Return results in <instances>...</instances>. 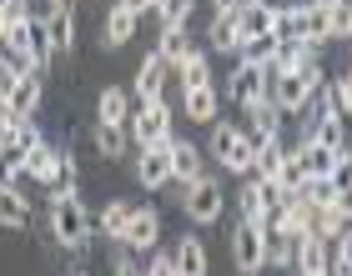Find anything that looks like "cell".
Returning a JSON list of instances; mask_svg holds the SVG:
<instances>
[{
    "mask_svg": "<svg viewBox=\"0 0 352 276\" xmlns=\"http://www.w3.org/2000/svg\"><path fill=\"white\" fill-rule=\"evenodd\" d=\"M51 236H56V246H66V251H86V246H91L96 216L86 211V201L76 196V191L51 196Z\"/></svg>",
    "mask_w": 352,
    "mask_h": 276,
    "instance_id": "6da1fadb",
    "label": "cell"
},
{
    "mask_svg": "<svg viewBox=\"0 0 352 276\" xmlns=\"http://www.w3.org/2000/svg\"><path fill=\"white\" fill-rule=\"evenodd\" d=\"M322 86H327V71H322V60H317V66L297 71V76H272V101H277L282 116H302Z\"/></svg>",
    "mask_w": 352,
    "mask_h": 276,
    "instance_id": "7a4b0ae2",
    "label": "cell"
},
{
    "mask_svg": "<svg viewBox=\"0 0 352 276\" xmlns=\"http://www.w3.org/2000/svg\"><path fill=\"white\" fill-rule=\"evenodd\" d=\"M212 161H217L221 171H232V176H252L257 146H252V136L242 131V126L217 121V126H212Z\"/></svg>",
    "mask_w": 352,
    "mask_h": 276,
    "instance_id": "3957f363",
    "label": "cell"
},
{
    "mask_svg": "<svg viewBox=\"0 0 352 276\" xmlns=\"http://www.w3.org/2000/svg\"><path fill=\"white\" fill-rule=\"evenodd\" d=\"M126 136L136 141V151H146V146H166V141H176V131H171V106H166V95H162V101H141V106L131 111V126H126Z\"/></svg>",
    "mask_w": 352,
    "mask_h": 276,
    "instance_id": "277c9868",
    "label": "cell"
},
{
    "mask_svg": "<svg viewBox=\"0 0 352 276\" xmlns=\"http://www.w3.org/2000/svg\"><path fill=\"white\" fill-rule=\"evenodd\" d=\"M232 266L236 276H262L267 266V231L252 221H236L232 226Z\"/></svg>",
    "mask_w": 352,
    "mask_h": 276,
    "instance_id": "5b68a950",
    "label": "cell"
},
{
    "mask_svg": "<svg viewBox=\"0 0 352 276\" xmlns=\"http://www.w3.org/2000/svg\"><path fill=\"white\" fill-rule=\"evenodd\" d=\"M182 211H186V221H197V226H217L221 211H227V191H221V181H217V176H201V181H191Z\"/></svg>",
    "mask_w": 352,
    "mask_h": 276,
    "instance_id": "8992f818",
    "label": "cell"
},
{
    "mask_svg": "<svg viewBox=\"0 0 352 276\" xmlns=\"http://www.w3.org/2000/svg\"><path fill=\"white\" fill-rule=\"evenodd\" d=\"M227 95H232V106H242V111L257 106V101H267V95H272V71H267V66H247V60H236Z\"/></svg>",
    "mask_w": 352,
    "mask_h": 276,
    "instance_id": "52a82bcc",
    "label": "cell"
},
{
    "mask_svg": "<svg viewBox=\"0 0 352 276\" xmlns=\"http://www.w3.org/2000/svg\"><path fill=\"white\" fill-rule=\"evenodd\" d=\"M156 241H162V216H156V206H136L121 246L126 251H156Z\"/></svg>",
    "mask_w": 352,
    "mask_h": 276,
    "instance_id": "ba28073f",
    "label": "cell"
},
{
    "mask_svg": "<svg viewBox=\"0 0 352 276\" xmlns=\"http://www.w3.org/2000/svg\"><path fill=\"white\" fill-rule=\"evenodd\" d=\"M136 181L146 191H162L166 181H176L171 176V141L166 146H146V151L136 156Z\"/></svg>",
    "mask_w": 352,
    "mask_h": 276,
    "instance_id": "9c48e42d",
    "label": "cell"
},
{
    "mask_svg": "<svg viewBox=\"0 0 352 276\" xmlns=\"http://www.w3.org/2000/svg\"><path fill=\"white\" fill-rule=\"evenodd\" d=\"M171 176H176L182 186L201 181V176H206V156H201V146H191V141L176 136V141H171Z\"/></svg>",
    "mask_w": 352,
    "mask_h": 276,
    "instance_id": "30bf717a",
    "label": "cell"
},
{
    "mask_svg": "<svg viewBox=\"0 0 352 276\" xmlns=\"http://www.w3.org/2000/svg\"><path fill=\"white\" fill-rule=\"evenodd\" d=\"M136 21H141V15L126 10L121 0H116V5L106 10V21H101V45H106V51H121V45L136 36Z\"/></svg>",
    "mask_w": 352,
    "mask_h": 276,
    "instance_id": "8fae6325",
    "label": "cell"
},
{
    "mask_svg": "<svg viewBox=\"0 0 352 276\" xmlns=\"http://www.w3.org/2000/svg\"><path fill=\"white\" fill-rule=\"evenodd\" d=\"M191 51H197V45H191V30L186 25H162V36H156V56H162L166 71H176Z\"/></svg>",
    "mask_w": 352,
    "mask_h": 276,
    "instance_id": "7c38bea8",
    "label": "cell"
},
{
    "mask_svg": "<svg viewBox=\"0 0 352 276\" xmlns=\"http://www.w3.org/2000/svg\"><path fill=\"white\" fill-rule=\"evenodd\" d=\"M96 126H131V95L121 86H106L96 95Z\"/></svg>",
    "mask_w": 352,
    "mask_h": 276,
    "instance_id": "4fadbf2b",
    "label": "cell"
},
{
    "mask_svg": "<svg viewBox=\"0 0 352 276\" xmlns=\"http://www.w3.org/2000/svg\"><path fill=\"white\" fill-rule=\"evenodd\" d=\"M6 111H10V121H36V111H41V76H21V86L10 91V101H6Z\"/></svg>",
    "mask_w": 352,
    "mask_h": 276,
    "instance_id": "5bb4252c",
    "label": "cell"
},
{
    "mask_svg": "<svg viewBox=\"0 0 352 276\" xmlns=\"http://www.w3.org/2000/svg\"><path fill=\"white\" fill-rule=\"evenodd\" d=\"M247 116H252V126H247V136H252V146H262V141H277V131H282V111H277V101H257V106H247Z\"/></svg>",
    "mask_w": 352,
    "mask_h": 276,
    "instance_id": "9a60e30c",
    "label": "cell"
},
{
    "mask_svg": "<svg viewBox=\"0 0 352 276\" xmlns=\"http://www.w3.org/2000/svg\"><path fill=\"white\" fill-rule=\"evenodd\" d=\"M272 36L287 41V45H307V0H302V5H277Z\"/></svg>",
    "mask_w": 352,
    "mask_h": 276,
    "instance_id": "2e32d148",
    "label": "cell"
},
{
    "mask_svg": "<svg viewBox=\"0 0 352 276\" xmlns=\"http://www.w3.org/2000/svg\"><path fill=\"white\" fill-rule=\"evenodd\" d=\"M236 25H242L247 41L272 36V25H277V5H267V0H247V5L236 10Z\"/></svg>",
    "mask_w": 352,
    "mask_h": 276,
    "instance_id": "e0dca14e",
    "label": "cell"
},
{
    "mask_svg": "<svg viewBox=\"0 0 352 276\" xmlns=\"http://www.w3.org/2000/svg\"><path fill=\"white\" fill-rule=\"evenodd\" d=\"M0 226L6 231H25L30 226V196L21 186H0Z\"/></svg>",
    "mask_w": 352,
    "mask_h": 276,
    "instance_id": "ac0fdd59",
    "label": "cell"
},
{
    "mask_svg": "<svg viewBox=\"0 0 352 276\" xmlns=\"http://www.w3.org/2000/svg\"><path fill=\"white\" fill-rule=\"evenodd\" d=\"M206 45H212V51H221V56H242L247 36H242V25H236V15H217L212 30H206Z\"/></svg>",
    "mask_w": 352,
    "mask_h": 276,
    "instance_id": "d6986e66",
    "label": "cell"
},
{
    "mask_svg": "<svg viewBox=\"0 0 352 276\" xmlns=\"http://www.w3.org/2000/svg\"><path fill=\"white\" fill-rule=\"evenodd\" d=\"M277 226H282L287 236H297V241H302V236H312V226H317V206H312V201H302V196H292V201L282 206Z\"/></svg>",
    "mask_w": 352,
    "mask_h": 276,
    "instance_id": "ffe728a7",
    "label": "cell"
},
{
    "mask_svg": "<svg viewBox=\"0 0 352 276\" xmlns=\"http://www.w3.org/2000/svg\"><path fill=\"white\" fill-rule=\"evenodd\" d=\"M267 196H272V181H252L242 186V196H236V206H242V221H252V226H262L267 231Z\"/></svg>",
    "mask_w": 352,
    "mask_h": 276,
    "instance_id": "44dd1931",
    "label": "cell"
},
{
    "mask_svg": "<svg viewBox=\"0 0 352 276\" xmlns=\"http://www.w3.org/2000/svg\"><path fill=\"white\" fill-rule=\"evenodd\" d=\"M297 271H302V276L332 271V241H322V236H302V241H297Z\"/></svg>",
    "mask_w": 352,
    "mask_h": 276,
    "instance_id": "7402d4cb",
    "label": "cell"
},
{
    "mask_svg": "<svg viewBox=\"0 0 352 276\" xmlns=\"http://www.w3.org/2000/svg\"><path fill=\"white\" fill-rule=\"evenodd\" d=\"M45 36H51V51H56V56H71V51H76V10L60 5L51 21H45Z\"/></svg>",
    "mask_w": 352,
    "mask_h": 276,
    "instance_id": "603a6c76",
    "label": "cell"
},
{
    "mask_svg": "<svg viewBox=\"0 0 352 276\" xmlns=\"http://www.w3.org/2000/svg\"><path fill=\"white\" fill-rule=\"evenodd\" d=\"M162 86H166V66H162V56L151 51L136 66V95H141V101H162Z\"/></svg>",
    "mask_w": 352,
    "mask_h": 276,
    "instance_id": "cb8c5ba5",
    "label": "cell"
},
{
    "mask_svg": "<svg viewBox=\"0 0 352 276\" xmlns=\"http://www.w3.org/2000/svg\"><path fill=\"white\" fill-rule=\"evenodd\" d=\"M182 101H186V116L197 121V126H217V111H221V91H217V86H206V91H186Z\"/></svg>",
    "mask_w": 352,
    "mask_h": 276,
    "instance_id": "d4e9b609",
    "label": "cell"
},
{
    "mask_svg": "<svg viewBox=\"0 0 352 276\" xmlns=\"http://www.w3.org/2000/svg\"><path fill=\"white\" fill-rule=\"evenodd\" d=\"M171 256H176V271H182V276H206V266H212V262H206V246L197 236H182Z\"/></svg>",
    "mask_w": 352,
    "mask_h": 276,
    "instance_id": "484cf974",
    "label": "cell"
},
{
    "mask_svg": "<svg viewBox=\"0 0 352 276\" xmlns=\"http://www.w3.org/2000/svg\"><path fill=\"white\" fill-rule=\"evenodd\" d=\"M176 76H182V95H186V91H206V86H217V80H212V66H206V51H191L182 66H176Z\"/></svg>",
    "mask_w": 352,
    "mask_h": 276,
    "instance_id": "4316f807",
    "label": "cell"
},
{
    "mask_svg": "<svg viewBox=\"0 0 352 276\" xmlns=\"http://www.w3.org/2000/svg\"><path fill=\"white\" fill-rule=\"evenodd\" d=\"M282 161H287L282 136H277V141H262V146H257V161H252V176H257V181H277Z\"/></svg>",
    "mask_w": 352,
    "mask_h": 276,
    "instance_id": "83f0119b",
    "label": "cell"
},
{
    "mask_svg": "<svg viewBox=\"0 0 352 276\" xmlns=\"http://www.w3.org/2000/svg\"><path fill=\"white\" fill-rule=\"evenodd\" d=\"M272 186H282L287 196H302V191H307V166H302V156L292 151V146H287V161H282V171H277Z\"/></svg>",
    "mask_w": 352,
    "mask_h": 276,
    "instance_id": "f1b7e54d",
    "label": "cell"
},
{
    "mask_svg": "<svg viewBox=\"0 0 352 276\" xmlns=\"http://www.w3.org/2000/svg\"><path fill=\"white\" fill-rule=\"evenodd\" d=\"M267 266H297V236H287L282 226L267 231Z\"/></svg>",
    "mask_w": 352,
    "mask_h": 276,
    "instance_id": "f546056e",
    "label": "cell"
},
{
    "mask_svg": "<svg viewBox=\"0 0 352 276\" xmlns=\"http://www.w3.org/2000/svg\"><path fill=\"white\" fill-rule=\"evenodd\" d=\"M131 211L136 206H126V201H106V211L96 216V231H106V236H126V226H131Z\"/></svg>",
    "mask_w": 352,
    "mask_h": 276,
    "instance_id": "4dcf8cb0",
    "label": "cell"
},
{
    "mask_svg": "<svg viewBox=\"0 0 352 276\" xmlns=\"http://www.w3.org/2000/svg\"><path fill=\"white\" fill-rule=\"evenodd\" d=\"M347 216L338 206H327V211H317V226H312V236H322V241H338V236H347Z\"/></svg>",
    "mask_w": 352,
    "mask_h": 276,
    "instance_id": "1f68e13d",
    "label": "cell"
},
{
    "mask_svg": "<svg viewBox=\"0 0 352 276\" xmlns=\"http://www.w3.org/2000/svg\"><path fill=\"white\" fill-rule=\"evenodd\" d=\"M96 151L101 156H126V126H96Z\"/></svg>",
    "mask_w": 352,
    "mask_h": 276,
    "instance_id": "d6a6232c",
    "label": "cell"
},
{
    "mask_svg": "<svg viewBox=\"0 0 352 276\" xmlns=\"http://www.w3.org/2000/svg\"><path fill=\"white\" fill-rule=\"evenodd\" d=\"M191 10H197V0H156V15H162V25H186Z\"/></svg>",
    "mask_w": 352,
    "mask_h": 276,
    "instance_id": "836d02e7",
    "label": "cell"
},
{
    "mask_svg": "<svg viewBox=\"0 0 352 276\" xmlns=\"http://www.w3.org/2000/svg\"><path fill=\"white\" fill-rule=\"evenodd\" d=\"M302 201H312L317 211L338 206V186H332V176H327V181H307V191H302Z\"/></svg>",
    "mask_w": 352,
    "mask_h": 276,
    "instance_id": "e575fe53",
    "label": "cell"
},
{
    "mask_svg": "<svg viewBox=\"0 0 352 276\" xmlns=\"http://www.w3.org/2000/svg\"><path fill=\"white\" fill-rule=\"evenodd\" d=\"M21 76H25V71H21V60H10V56H0V106H6V101H10V91H15V86H21Z\"/></svg>",
    "mask_w": 352,
    "mask_h": 276,
    "instance_id": "d590c367",
    "label": "cell"
},
{
    "mask_svg": "<svg viewBox=\"0 0 352 276\" xmlns=\"http://www.w3.org/2000/svg\"><path fill=\"white\" fill-rule=\"evenodd\" d=\"M15 146H21L25 156H30V151H41V146H45L41 126H36V121H15Z\"/></svg>",
    "mask_w": 352,
    "mask_h": 276,
    "instance_id": "8d00e7d4",
    "label": "cell"
},
{
    "mask_svg": "<svg viewBox=\"0 0 352 276\" xmlns=\"http://www.w3.org/2000/svg\"><path fill=\"white\" fill-rule=\"evenodd\" d=\"M327 21H332V41H342L352 30V0H338V5H327Z\"/></svg>",
    "mask_w": 352,
    "mask_h": 276,
    "instance_id": "74e56055",
    "label": "cell"
},
{
    "mask_svg": "<svg viewBox=\"0 0 352 276\" xmlns=\"http://www.w3.org/2000/svg\"><path fill=\"white\" fill-rule=\"evenodd\" d=\"M332 101H338V116H352V76L347 71L332 80Z\"/></svg>",
    "mask_w": 352,
    "mask_h": 276,
    "instance_id": "f35d334b",
    "label": "cell"
},
{
    "mask_svg": "<svg viewBox=\"0 0 352 276\" xmlns=\"http://www.w3.org/2000/svg\"><path fill=\"white\" fill-rule=\"evenodd\" d=\"M146 276H182V271H176V256H171V251H151Z\"/></svg>",
    "mask_w": 352,
    "mask_h": 276,
    "instance_id": "ab89813d",
    "label": "cell"
},
{
    "mask_svg": "<svg viewBox=\"0 0 352 276\" xmlns=\"http://www.w3.org/2000/svg\"><path fill=\"white\" fill-rule=\"evenodd\" d=\"M332 186H338V191H352V146H347V151L338 156V171H332Z\"/></svg>",
    "mask_w": 352,
    "mask_h": 276,
    "instance_id": "60d3db41",
    "label": "cell"
},
{
    "mask_svg": "<svg viewBox=\"0 0 352 276\" xmlns=\"http://www.w3.org/2000/svg\"><path fill=\"white\" fill-rule=\"evenodd\" d=\"M116 276H146V266H136L131 256H116Z\"/></svg>",
    "mask_w": 352,
    "mask_h": 276,
    "instance_id": "b9f144b4",
    "label": "cell"
},
{
    "mask_svg": "<svg viewBox=\"0 0 352 276\" xmlns=\"http://www.w3.org/2000/svg\"><path fill=\"white\" fill-rule=\"evenodd\" d=\"M212 5H217V15H236V10L247 5V0H212Z\"/></svg>",
    "mask_w": 352,
    "mask_h": 276,
    "instance_id": "7bdbcfd3",
    "label": "cell"
},
{
    "mask_svg": "<svg viewBox=\"0 0 352 276\" xmlns=\"http://www.w3.org/2000/svg\"><path fill=\"white\" fill-rule=\"evenodd\" d=\"M126 10H136V15H146V10H156V0H121Z\"/></svg>",
    "mask_w": 352,
    "mask_h": 276,
    "instance_id": "ee69618b",
    "label": "cell"
},
{
    "mask_svg": "<svg viewBox=\"0 0 352 276\" xmlns=\"http://www.w3.org/2000/svg\"><path fill=\"white\" fill-rule=\"evenodd\" d=\"M332 276H352V262H347V256H332Z\"/></svg>",
    "mask_w": 352,
    "mask_h": 276,
    "instance_id": "f6af8a7d",
    "label": "cell"
},
{
    "mask_svg": "<svg viewBox=\"0 0 352 276\" xmlns=\"http://www.w3.org/2000/svg\"><path fill=\"white\" fill-rule=\"evenodd\" d=\"M338 211H342V216L352 221V191H338Z\"/></svg>",
    "mask_w": 352,
    "mask_h": 276,
    "instance_id": "bcb514c9",
    "label": "cell"
},
{
    "mask_svg": "<svg viewBox=\"0 0 352 276\" xmlns=\"http://www.w3.org/2000/svg\"><path fill=\"white\" fill-rule=\"evenodd\" d=\"M6 30H10V10H6V0H0V45H6Z\"/></svg>",
    "mask_w": 352,
    "mask_h": 276,
    "instance_id": "7dc6e473",
    "label": "cell"
},
{
    "mask_svg": "<svg viewBox=\"0 0 352 276\" xmlns=\"http://www.w3.org/2000/svg\"><path fill=\"white\" fill-rule=\"evenodd\" d=\"M307 5H338V0H307Z\"/></svg>",
    "mask_w": 352,
    "mask_h": 276,
    "instance_id": "c3c4849f",
    "label": "cell"
},
{
    "mask_svg": "<svg viewBox=\"0 0 352 276\" xmlns=\"http://www.w3.org/2000/svg\"><path fill=\"white\" fill-rule=\"evenodd\" d=\"M51 5H56V10H60V5H66V0H51Z\"/></svg>",
    "mask_w": 352,
    "mask_h": 276,
    "instance_id": "681fc988",
    "label": "cell"
},
{
    "mask_svg": "<svg viewBox=\"0 0 352 276\" xmlns=\"http://www.w3.org/2000/svg\"><path fill=\"white\" fill-rule=\"evenodd\" d=\"M312 276H332V271H312Z\"/></svg>",
    "mask_w": 352,
    "mask_h": 276,
    "instance_id": "f907efd6",
    "label": "cell"
},
{
    "mask_svg": "<svg viewBox=\"0 0 352 276\" xmlns=\"http://www.w3.org/2000/svg\"><path fill=\"white\" fill-rule=\"evenodd\" d=\"M71 276H91V271H71Z\"/></svg>",
    "mask_w": 352,
    "mask_h": 276,
    "instance_id": "816d5d0a",
    "label": "cell"
},
{
    "mask_svg": "<svg viewBox=\"0 0 352 276\" xmlns=\"http://www.w3.org/2000/svg\"><path fill=\"white\" fill-rule=\"evenodd\" d=\"M347 76H352V60H347Z\"/></svg>",
    "mask_w": 352,
    "mask_h": 276,
    "instance_id": "f5cc1de1",
    "label": "cell"
},
{
    "mask_svg": "<svg viewBox=\"0 0 352 276\" xmlns=\"http://www.w3.org/2000/svg\"><path fill=\"white\" fill-rule=\"evenodd\" d=\"M267 5H277V0H267Z\"/></svg>",
    "mask_w": 352,
    "mask_h": 276,
    "instance_id": "db71d44e",
    "label": "cell"
},
{
    "mask_svg": "<svg viewBox=\"0 0 352 276\" xmlns=\"http://www.w3.org/2000/svg\"><path fill=\"white\" fill-rule=\"evenodd\" d=\"M347 41H352V30H347Z\"/></svg>",
    "mask_w": 352,
    "mask_h": 276,
    "instance_id": "11a10c76",
    "label": "cell"
}]
</instances>
